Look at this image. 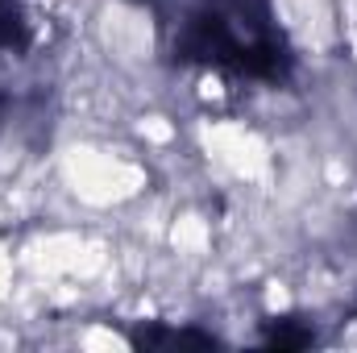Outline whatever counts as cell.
<instances>
[{
    "instance_id": "4",
    "label": "cell",
    "mask_w": 357,
    "mask_h": 353,
    "mask_svg": "<svg viewBox=\"0 0 357 353\" xmlns=\"http://www.w3.org/2000/svg\"><path fill=\"white\" fill-rule=\"evenodd\" d=\"M266 345H274V350H303V345H312V329H278L274 324V333L266 337Z\"/></svg>"
},
{
    "instance_id": "2",
    "label": "cell",
    "mask_w": 357,
    "mask_h": 353,
    "mask_svg": "<svg viewBox=\"0 0 357 353\" xmlns=\"http://www.w3.org/2000/svg\"><path fill=\"white\" fill-rule=\"evenodd\" d=\"M0 46L4 50H25L29 46V21L21 0H0Z\"/></svg>"
},
{
    "instance_id": "3",
    "label": "cell",
    "mask_w": 357,
    "mask_h": 353,
    "mask_svg": "<svg viewBox=\"0 0 357 353\" xmlns=\"http://www.w3.org/2000/svg\"><path fill=\"white\" fill-rule=\"evenodd\" d=\"M133 345H146V350H154V345H199V350H212L216 337L191 333V329H142V333H133Z\"/></svg>"
},
{
    "instance_id": "1",
    "label": "cell",
    "mask_w": 357,
    "mask_h": 353,
    "mask_svg": "<svg viewBox=\"0 0 357 353\" xmlns=\"http://www.w3.org/2000/svg\"><path fill=\"white\" fill-rule=\"evenodd\" d=\"M175 54L241 80H282L291 71L287 38L270 0H191L178 13Z\"/></svg>"
}]
</instances>
